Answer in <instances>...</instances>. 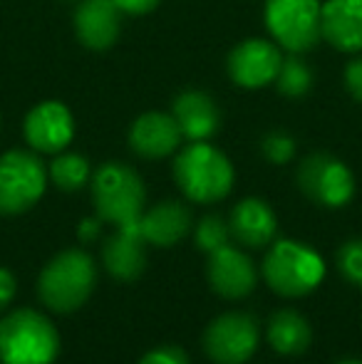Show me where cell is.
I'll return each mask as SVG.
<instances>
[{
    "label": "cell",
    "mask_w": 362,
    "mask_h": 364,
    "mask_svg": "<svg viewBox=\"0 0 362 364\" xmlns=\"http://www.w3.org/2000/svg\"><path fill=\"white\" fill-rule=\"evenodd\" d=\"M263 278L280 297L310 295L325 278V263L315 248L298 240H278L263 258Z\"/></svg>",
    "instance_id": "5"
},
{
    "label": "cell",
    "mask_w": 362,
    "mask_h": 364,
    "mask_svg": "<svg viewBox=\"0 0 362 364\" xmlns=\"http://www.w3.org/2000/svg\"><path fill=\"white\" fill-rule=\"evenodd\" d=\"M345 87L355 102H362V58H355L345 68Z\"/></svg>",
    "instance_id": "27"
},
{
    "label": "cell",
    "mask_w": 362,
    "mask_h": 364,
    "mask_svg": "<svg viewBox=\"0 0 362 364\" xmlns=\"http://www.w3.org/2000/svg\"><path fill=\"white\" fill-rule=\"evenodd\" d=\"M320 35L335 50H362V0H325L320 8Z\"/></svg>",
    "instance_id": "16"
},
{
    "label": "cell",
    "mask_w": 362,
    "mask_h": 364,
    "mask_svg": "<svg viewBox=\"0 0 362 364\" xmlns=\"http://www.w3.org/2000/svg\"><path fill=\"white\" fill-rule=\"evenodd\" d=\"M144 243L147 240L139 233V220L129 225H119L117 233H112L102 245L105 270L115 280H122V283L137 280L147 268Z\"/></svg>",
    "instance_id": "13"
},
{
    "label": "cell",
    "mask_w": 362,
    "mask_h": 364,
    "mask_svg": "<svg viewBox=\"0 0 362 364\" xmlns=\"http://www.w3.org/2000/svg\"><path fill=\"white\" fill-rule=\"evenodd\" d=\"M261 151L271 164H288L295 156V139L278 129L268 132L261 141Z\"/></svg>",
    "instance_id": "25"
},
{
    "label": "cell",
    "mask_w": 362,
    "mask_h": 364,
    "mask_svg": "<svg viewBox=\"0 0 362 364\" xmlns=\"http://www.w3.org/2000/svg\"><path fill=\"white\" fill-rule=\"evenodd\" d=\"M228 238H231V230H228V223L221 216L211 213V216H203L193 228V243H196L198 250L203 253H213V250L228 245Z\"/></svg>",
    "instance_id": "23"
},
{
    "label": "cell",
    "mask_w": 362,
    "mask_h": 364,
    "mask_svg": "<svg viewBox=\"0 0 362 364\" xmlns=\"http://www.w3.org/2000/svg\"><path fill=\"white\" fill-rule=\"evenodd\" d=\"M97 285V265L90 253L68 248L43 268L38 278V297L48 310L70 315L90 300Z\"/></svg>",
    "instance_id": "1"
},
{
    "label": "cell",
    "mask_w": 362,
    "mask_h": 364,
    "mask_svg": "<svg viewBox=\"0 0 362 364\" xmlns=\"http://www.w3.org/2000/svg\"><path fill=\"white\" fill-rule=\"evenodd\" d=\"M320 0H266L263 20L273 40L288 53H308L320 35Z\"/></svg>",
    "instance_id": "7"
},
{
    "label": "cell",
    "mask_w": 362,
    "mask_h": 364,
    "mask_svg": "<svg viewBox=\"0 0 362 364\" xmlns=\"http://www.w3.org/2000/svg\"><path fill=\"white\" fill-rule=\"evenodd\" d=\"M295 181L310 201L328 208L345 206L355 196V176L348 164L325 151L308 154L300 161Z\"/></svg>",
    "instance_id": "8"
},
{
    "label": "cell",
    "mask_w": 362,
    "mask_h": 364,
    "mask_svg": "<svg viewBox=\"0 0 362 364\" xmlns=\"http://www.w3.org/2000/svg\"><path fill=\"white\" fill-rule=\"evenodd\" d=\"M25 141L33 151L60 154L70 146L75 136L73 112L58 100H48L35 105L23 122Z\"/></svg>",
    "instance_id": "11"
},
{
    "label": "cell",
    "mask_w": 362,
    "mask_h": 364,
    "mask_svg": "<svg viewBox=\"0 0 362 364\" xmlns=\"http://www.w3.org/2000/svg\"><path fill=\"white\" fill-rule=\"evenodd\" d=\"M258 325L246 312L218 315L203 330V352L216 364H243L258 347Z\"/></svg>",
    "instance_id": "9"
},
{
    "label": "cell",
    "mask_w": 362,
    "mask_h": 364,
    "mask_svg": "<svg viewBox=\"0 0 362 364\" xmlns=\"http://www.w3.org/2000/svg\"><path fill=\"white\" fill-rule=\"evenodd\" d=\"M266 335H268V345H271L278 355H285V357L303 355L310 347V342H313L310 322L305 320L300 312L290 310V307L273 312V317L268 320Z\"/></svg>",
    "instance_id": "20"
},
{
    "label": "cell",
    "mask_w": 362,
    "mask_h": 364,
    "mask_svg": "<svg viewBox=\"0 0 362 364\" xmlns=\"http://www.w3.org/2000/svg\"><path fill=\"white\" fill-rule=\"evenodd\" d=\"M171 117L181 129V136L188 141H206L221 127V112L211 95L201 90H186L176 95Z\"/></svg>",
    "instance_id": "17"
},
{
    "label": "cell",
    "mask_w": 362,
    "mask_h": 364,
    "mask_svg": "<svg viewBox=\"0 0 362 364\" xmlns=\"http://www.w3.org/2000/svg\"><path fill=\"white\" fill-rule=\"evenodd\" d=\"M206 275L213 292H218L226 300L248 297L258 283V270L253 260L233 245H223V248L208 253Z\"/></svg>",
    "instance_id": "12"
},
{
    "label": "cell",
    "mask_w": 362,
    "mask_h": 364,
    "mask_svg": "<svg viewBox=\"0 0 362 364\" xmlns=\"http://www.w3.org/2000/svg\"><path fill=\"white\" fill-rule=\"evenodd\" d=\"M144 181L127 164L107 161L92 173V203L100 220L117 228L137 223L144 211Z\"/></svg>",
    "instance_id": "4"
},
{
    "label": "cell",
    "mask_w": 362,
    "mask_h": 364,
    "mask_svg": "<svg viewBox=\"0 0 362 364\" xmlns=\"http://www.w3.org/2000/svg\"><path fill=\"white\" fill-rule=\"evenodd\" d=\"M58 355V327L43 312L23 307L0 317V364H55Z\"/></svg>",
    "instance_id": "2"
},
{
    "label": "cell",
    "mask_w": 362,
    "mask_h": 364,
    "mask_svg": "<svg viewBox=\"0 0 362 364\" xmlns=\"http://www.w3.org/2000/svg\"><path fill=\"white\" fill-rule=\"evenodd\" d=\"M273 85L278 87L280 95L295 100V97H303L310 92V87H313V73H310V68L303 60L290 55V58H283Z\"/></svg>",
    "instance_id": "22"
},
{
    "label": "cell",
    "mask_w": 362,
    "mask_h": 364,
    "mask_svg": "<svg viewBox=\"0 0 362 364\" xmlns=\"http://www.w3.org/2000/svg\"><path fill=\"white\" fill-rule=\"evenodd\" d=\"M174 181L196 203H216L233 188V164L221 149L191 141L174 159Z\"/></svg>",
    "instance_id": "3"
},
{
    "label": "cell",
    "mask_w": 362,
    "mask_h": 364,
    "mask_svg": "<svg viewBox=\"0 0 362 364\" xmlns=\"http://www.w3.org/2000/svg\"><path fill=\"white\" fill-rule=\"evenodd\" d=\"M48 176L60 191L75 193L90 181L92 171H90V161L82 154H55L53 164L48 168Z\"/></svg>",
    "instance_id": "21"
},
{
    "label": "cell",
    "mask_w": 362,
    "mask_h": 364,
    "mask_svg": "<svg viewBox=\"0 0 362 364\" xmlns=\"http://www.w3.org/2000/svg\"><path fill=\"white\" fill-rule=\"evenodd\" d=\"M181 129L166 112L139 114L129 127V146L142 159H164L181 144Z\"/></svg>",
    "instance_id": "15"
},
{
    "label": "cell",
    "mask_w": 362,
    "mask_h": 364,
    "mask_svg": "<svg viewBox=\"0 0 362 364\" xmlns=\"http://www.w3.org/2000/svg\"><path fill=\"white\" fill-rule=\"evenodd\" d=\"M228 230L246 248H263L278 233V218L263 198L251 196L233 206L231 218H228Z\"/></svg>",
    "instance_id": "18"
},
{
    "label": "cell",
    "mask_w": 362,
    "mask_h": 364,
    "mask_svg": "<svg viewBox=\"0 0 362 364\" xmlns=\"http://www.w3.org/2000/svg\"><path fill=\"white\" fill-rule=\"evenodd\" d=\"M122 10L115 0H80L75 8V33L90 50H110L122 33Z\"/></svg>",
    "instance_id": "14"
},
{
    "label": "cell",
    "mask_w": 362,
    "mask_h": 364,
    "mask_svg": "<svg viewBox=\"0 0 362 364\" xmlns=\"http://www.w3.org/2000/svg\"><path fill=\"white\" fill-rule=\"evenodd\" d=\"M191 230V213L179 201H161L139 216V233L151 245H176Z\"/></svg>",
    "instance_id": "19"
},
{
    "label": "cell",
    "mask_w": 362,
    "mask_h": 364,
    "mask_svg": "<svg viewBox=\"0 0 362 364\" xmlns=\"http://www.w3.org/2000/svg\"><path fill=\"white\" fill-rule=\"evenodd\" d=\"M48 168L38 154L10 149L0 156V216H20L43 198Z\"/></svg>",
    "instance_id": "6"
},
{
    "label": "cell",
    "mask_w": 362,
    "mask_h": 364,
    "mask_svg": "<svg viewBox=\"0 0 362 364\" xmlns=\"http://www.w3.org/2000/svg\"><path fill=\"white\" fill-rule=\"evenodd\" d=\"M338 268L350 285L362 290V238H353L338 250Z\"/></svg>",
    "instance_id": "24"
},
{
    "label": "cell",
    "mask_w": 362,
    "mask_h": 364,
    "mask_svg": "<svg viewBox=\"0 0 362 364\" xmlns=\"http://www.w3.org/2000/svg\"><path fill=\"white\" fill-rule=\"evenodd\" d=\"M18 283H15V275L8 268H0V312L8 310V305L13 302Z\"/></svg>",
    "instance_id": "28"
},
{
    "label": "cell",
    "mask_w": 362,
    "mask_h": 364,
    "mask_svg": "<svg viewBox=\"0 0 362 364\" xmlns=\"http://www.w3.org/2000/svg\"><path fill=\"white\" fill-rule=\"evenodd\" d=\"M338 364H362L360 360H345V362H338Z\"/></svg>",
    "instance_id": "31"
},
{
    "label": "cell",
    "mask_w": 362,
    "mask_h": 364,
    "mask_svg": "<svg viewBox=\"0 0 362 364\" xmlns=\"http://www.w3.org/2000/svg\"><path fill=\"white\" fill-rule=\"evenodd\" d=\"M283 63L280 48L271 40L248 38L228 55V75L243 90H261L275 82Z\"/></svg>",
    "instance_id": "10"
},
{
    "label": "cell",
    "mask_w": 362,
    "mask_h": 364,
    "mask_svg": "<svg viewBox=\"0 0 362 364\" xmlns=\"http://www.w3.org/2000/svg\"><path fill=\"white\" fill-rule=\"evenodd\" d=\"M137 364H191V360H188V355L181 350V347L164 345V347L149 350Z\"/></svg>",
    "instance_id": "26"
},
{
    "label": "cell",
    "mask_w": 362,
    "mask_h": 364,
    "mask_svg": "<svg viewBox=\"0 0 362 364\" xmlns=\"http://www.w3.org/2000/svg\"><path fill=\"white\" fill-rule=\"evenodd\" d=\"M97 233H100V218H85L82 223L78 225L80 240H95Z\"/></svg>",
    "instance_id": "30"
},
{
    "label": "cell",
    "mask_w": 362,
    "mask_h": 364,
    "mask_svg": "<svg viewBox=\"0 0 362 364\" xmlns=\"http://www.w3.org/2000/svg\"><path fill=\"white\" fill-rule=\"evenodd\" d=\"M161 0H115V5L127 15H147L159 5Z\"/></svg>",
    "instance_id": "29"
}]
</instances>
